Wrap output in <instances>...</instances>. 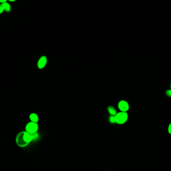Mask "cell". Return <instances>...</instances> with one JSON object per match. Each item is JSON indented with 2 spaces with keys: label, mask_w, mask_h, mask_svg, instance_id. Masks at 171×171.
Returning a JSON list of instances; mask_svg holds the SVG:
<instances>
[{
  "label": "cell",
  "mask_w": 171,
  "mask_h": 171,
  "mask_svg": "<svg viewBox=\"0 0 171 171\" xmlns=\"http://www.w3.org/2000/svg\"><path fill=\"white\" fill-rule=\"evenodd\" d=\"M116 124H124L126 123L128 119V114L127 112H119L115 115Z\"/></svg>",
  "instance_id": "obj_1"
},
{
  "label": "cell",
  "mask_w": 171,
  "mask_h": 171,
  "mask_svg": "<svg viewBox=\"0 0 171 171\" xmlns=\"http://www.w3.org/2000/svg\"><path fill=\"white\" fill-rule=\"evenodd\" d=\"M38 129H39V125L36 122H28V124H26V127H25L26 132L31 134L37 133Z\"/></svg>",
  "instance_id": "obj_2"
},
{
  "label": "cell",
  "mask_w": 171,
  "mask_h": 171,
  "mask_svg": "<svg viewBox=\"0 0 171 171\" xmlns=\"http://www.w3.org/2000/svg\"><path fill=\"white\" fill-rule=\"evenodd\" d=\"M23 132L24 131H22L18 134L16 138V143L18 146L22 148L27 147L28 145V144L26 143V141H25L24 138L23 137Z\"/></svg>",
  "instance_id": "obj_3"
},
{
  "label": "cell",
  "mask_w": 171,
  "mask_h": 171,
  "mask_svg": "<svg viewBox=\"0 0 171 171\" xmlns=\"http://www.w3.org/2000/svg\"><path fill=\"white\" fill-rule=\"evenodd\" d=\"M118 108L120 112H127L129 110L130 106L127 101L121 100L118 103Z\"/></svg>",
  "instance_id": "obj_4"
},
{
  "label": "cell",
  "mask_w": 171,
  "mask_h": 171,
  "mask_svg": "<svg viewBox=\"0 0 171 171\" xmlns=\"http://www.w3.org/2000/svg\"><path fill=\"white\" fill-rule=\"evenodd\" d=\"M47 63V57L46 56H42L39 60L38 62V67L39 69H42L45 67Z\"/></svg>",
  "instance_id": "obj_5"
},
{
  "label": "cell",
  "mask_w": 171,
  "mask_h": 171,
  "mask_svg": "<svg viewBox=\"0 0 171 171\" xmlns=\"http://www.w3.org/2000/svg\"><path fill=\"white\" fill-rule=\"evenodd\" d=\"M23 137L24 138L25 141H26V143L28 145L32 141L31 134L26 132V131L23 132Z\"/></svg>",
  "instance_id": "obj_6"
},
{
  "label": "cell",
  "mask_w": 171,
  "mask_h": 171,
  "mask_svg": "<svg viewBox=\"0 0 171 171\" xmlns=\"http://www.w3.org/2000/svg\"><path fill=\"white\" fill-rule=\"evenodd\" d=\"M29 119L32 122L37 123L39 122V117L36 114H35V113H32L29 116Z\"/></svg>",
  "instance_id": "obj_7"
},
{
  "label": "cell",
  "mask_w": 171,
  "mask_h": 171,
  "mask_svg": "<svg viewBox=\"0 0 171 171\" xmlns=\"http://www.w3.org/2000/svg\"><path fill=\"white\" fill-rule=\"evenodd\" d=\"M108 111L109 114H110V115H115L117 114L116 109L112 106H110L108 107Z\"/></svg>",
  "instance_id": "obj_8"
},
{
  "label": "cell",
  "mask_w": 171,
  "mask_h": 171,
  "mask_svg": "<svg viewBox=\"0 0 171 171\" xmlns=\"http://www.w3.org/2000/svg\"><path fill=\"white\" fill-rule=\"evenodd\" d=\"M2 6L3 7L4 10H5L7 12H9L11 10V6L10 5V4L8 3H7V2L4 3L2 4H1Z\"/></svg>",
  "instance_id": "obj_9"
},
{
  "label": "cell",
  "mask_w": 171,
  "mask_h": 171,
  "mask_svg": "<svg viewBox=\"0 0 171 171\" xmlns=\"http://www.w3.org/2000/svg\"><path fill=\"white\" fill-rule=\"evenodd\" d=\"M32 138V141H35L39 138V135L38 133H35L31 134Z\"/></svg>",
  "instance_id": "obj_10"
},
{
  "label": "cell",
  "mask_w": 171,
  "mask_h": 171,
  "mask_svg": "<svg viewBox=\"0 0 171 171\" xmlns=\"http://www.w3.org/2000/svg\"><path fill=\"white\" fill-rule=\"evenodd\" d=\"M109 122L111 124H116V119L115 115H110L109 117Z\"/></svg>",
  "instance_id": "obj_11"
},
{
  "label": "cell",
  "mask_w": 171,
  "mask_h": 171,
  "mask_svg": "<svg viewBox=\"0 0 171 171\" xmlns=\"http://www.w3.org/2000/svg\"><path fill=\"white\" fill-rule=\"evenodd\" d=\"M165 94L168 98H171V89H167L165 91Z\"/></svg>",
  "instance_id": "obj_12"
},
{
  "label": "cell",
  "mask_w": 171,
  "mask_h": 171,
  "mask_svg": "<svg viewBox=\"0 0 171 171\" xmlns=\"http://www.w3.org/2000/svg\"><path fill=\"white\" fill-rule=\"evenodd\" d=\"M168 132L170 134H171V122L168 126Z\"/></svg>",
  "instance_id": "obj_13"
},
{
  "label": "cell",
  "mask_w": 171,
  "mask_h": 171,
  "mask_svg": "<svg viewBox=\"0 0 171 171\" xmlns=\"http://www.w3.org/2000/svg\"><path fill=\"white\" fill-rule=\"evenodd\" d=\"M4 11V9L3 7L2 6V5H0V14L3 12Z\"/></svg>",
  "instance_id": "obj_14"
},
{
  "label": "cell",
  "mask_w": 171,
  "mask_h": 171,
  "mask_svg": "<svg viewBox=\"0 0 171 171\" xmlns=\"http://www.w3.org/2000/svg\"><path fill=\"white\" fill-rule=\"evenodd\" d=\"M6 0H2V1H0V3H1L2 4L6 3Z\"/></svg>",
  "instance_id": "obj_15"
},
{
  "label": "cell",
  "mask_w": 171,
  "mask_h": 171,
  "mask_svg": "<svg viewBox=\"0 0 171 171\" xmlns=\"http://www.w3.org/2000/svg\"><path fill=\"white\" fill-rule=\"evenodd\" d=\"M170 89H171V84H170Z\"/></svg>",
  "instance_id": "obj_16"
}]
</instances>
